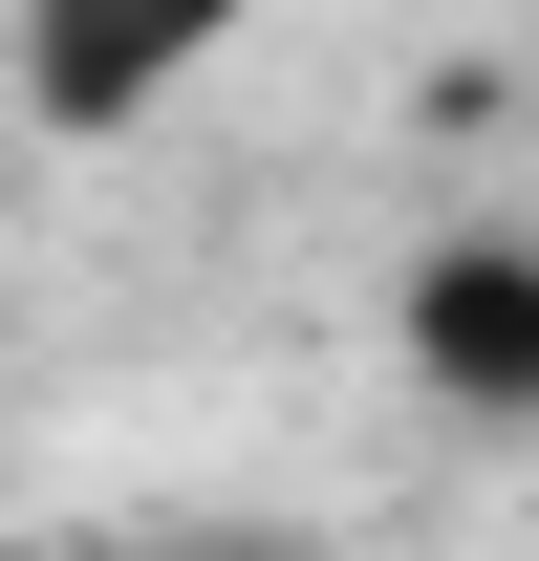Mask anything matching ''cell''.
<instances>
[{
    "instance_id": "cell-1",
    "label": "cell",
    "mask_w": 539,
    "mask_h": 561,
    "mask_svg": "<svg viewBox=\"0 0 539 561\" xmlns=\"http://www.w3.org/2000/svg\"><path fill=\"white\" fill-rule=\"evenodd\" d=\"M410 367L454 411H539V260L518 238H432L410 260Z\"/></svg>"
},
{
    "instance_id": "cell-2",
    "label": "cell",
    "mask_w": 539,
    "mask_h": 561,
    "mask_svg": "<svg viewBox=\"0 0 539 561\" xmlns=\"http://www.w3.org/2000/svg\"><path fill=\"white\" fill-rule=\"evenodd\" d=\"M22 87H44L66 130H130L151 87H195V22H44V44H22Z\"/></svg>"
}]
</instances>
